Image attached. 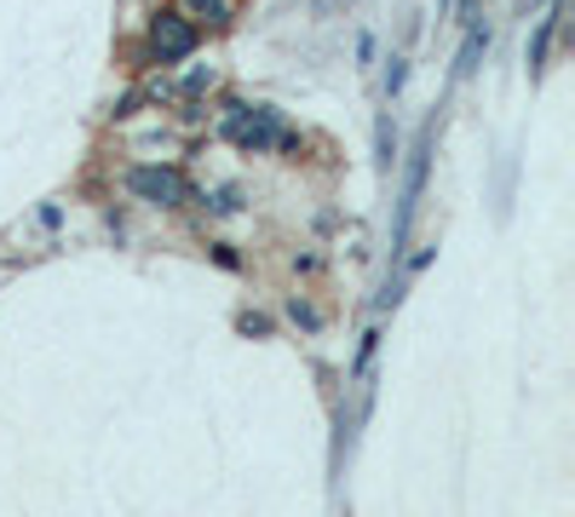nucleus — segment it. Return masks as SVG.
<instances>
[{"label":"nucleus","mask_w":575,"mask_h":517,"mask_svg":"<svg viewBox=\"0 0 575 517\" xmlns=\"http://www.w3.org/2000/svg\"><path fill=\"white\" fill-rule=\"evenodd\" d=\"M201 87H214V69H196V76L185 81V92H201Z\"/></svg>","instance_id":"6e6552de"},{"label":"nucleus","mask_w":575,"mask_h":517,"mask_svg":"<svg viewBox=\"0 0 575 517\" xmlns=\"http://www.w3.org/2000/svg\"><path fill=\"white\" fill-rule=\"evenodd\" d=\"M420 190H426V138L409 161V185H403V201H397V225H391V253L409 241V225H415V207H420Z\"/></svg>","instance_id":"20e7f679"},{"label":"nucleus","mask_w":575,"mask_h":517,"mask_svg":"<svg viewBox=\"0 0 575 517\" xmlns=\"http://www.w3.org/2000/svg\"><path fill=\"white\" fill-rule=\"evenodd\" d=\"M518 7H529V0H518Z\"/></svg>","instance_id":"9d476101"},{"label":"nucleus","mask_w":575,"mask_h":517,"mask_svg":"<svg viewBox=\"0 0 575 517\" xmlns=\"http://www.w3.org/2000/svg\"><path fill=\"white\" fill-rule=\"evenodd\" d=\"M127 190L139 201H156V207H179L185 201V179L174 167H132L127 172Z\"/></svg>","instance_id":"7ed1b4c3"},{"label":"nucleus","mask_w":575,"mask_h":517,"mask_svg":"<svg viewBox=\"0 0 575 517\" xmlns=\"http://www.w3.org/2000/svg\"><path fill=\"white\" fill-rule=\"evenodd\" d=\"M553 29H558V18H541V29H535V47H529V69H541V63H547V47H553Z\"/></svg>","instance_id":"0eeeda50"},{"label":"nucleus","mask_w":575,"mask_h":517,"mask_svg":"<svg viewBox=\"0 0 575 517\" xmlns=\"http://www.w3.org/2000/svg\"><path fill=\"white\" fill-rule=\"evenodd\" d=\"M185 18L190 23H225L230 18V0H185Z\"/></svg>","instance_id":"423d86ee"},{"label":"nucleus","mask_w":575,"mask_h":517,"mask_svg":"<svg viewBox=\"0 0 575 517\" xmlns=\"http://www.w3.org/2000/svg\"><path fill=\"white\" fill-rule=\"evenodd\" d=\"M225 132L236 138L242 150H288L294 145V132L277 121V110H248V103H230V116H225Z\"/></svg>","instance_id":"f257e3e1"},{"label":"nucleus","mask_w":575,"mask_h":517,"mask_svg":"<svg viewBox=\"0 0 575 517\" xmlns=\"http://www.w3.org/2000/svg\"><path fill=\"white\" fill-rule=\"evenodd\" d=\"M403 87V58H391V69H386V92H397Z\"/></svg>","instance_id":"1a4fd4ad"},{"label":"nucleus","mask_w":575,"mask_h":517,"mask_svg":"<svg viewBox=\"0 0 575 517\" xmlns=\"http://www.w3.org/2000/svg\"><path fill=\"white\" fill-rule=\"evenodd\" d=\"M484 47H489V23L484 18H472V29H466V47H460V76H472V69H478V58H484Z\"/></svg>","instance_id":"39448f33"},{"label":"nucleus","mask_w":575,"mask_h":517,"mask_svg":"<svg viewBox=\"0 0 575 517\" xmlns=\"http://www.w3.org/2000/svg\"><path fill=\"white\" fill-rule=\"evenodd\" d=\"M150 52H156L161 63L190 58V52H196V23H190L185 12H161V18L150 23Z\"/></svg>","instance_id":"f03ea898"}]
</instances>
